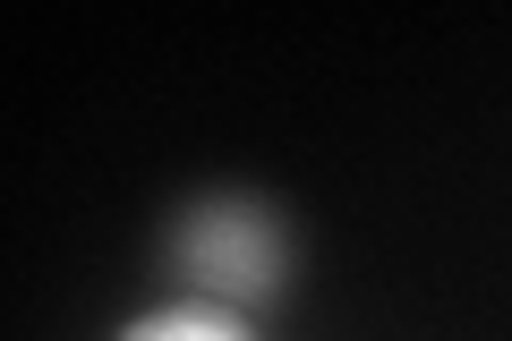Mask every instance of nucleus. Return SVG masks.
Listing matches in <instances>:
<instances>
[{"mask_svg":"<svg viewBox=\"0 0 512 341\" xmlns=\"http://www.w3.org/2000/svg\"><path fill=\"white\" fill-rule=\"evenodd\" d=\"M171 256L197 282V299L214 307H248L265 290H282V265H291V239H282L274 205L256 197H197L171 231Z\"/></svg>","mask_w":512,"mask_h":341,"instance_id":"obj_1","label":"nucleus"},{"mask_svg":"<svg viewBox=\"0 0 512 341\" xmlns=\"http://www.w3.org/2000/svg\"><path fill=\"white\" fill-rule=\"evenodd\" d=\"M111 341H256L239 324V307H214V299H163L146 316H128Z\"/></svg>","mask_w":512,"mask_h":341,"instance_id":"obj_2","label":"nucleus"}]
</instances>
